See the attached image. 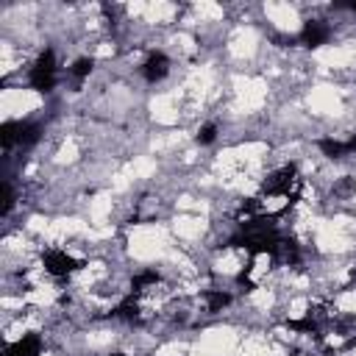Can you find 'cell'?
Here are the masks:
<instances>
[{
    "instance_id": "1",
    "label": "cell",
    "mask_w": 356,
    "mask_h": 356,
    "mask_svg": "<svg viewBox=\"0 0 356 356\" xmlns=\"http://www.w3.org/2000/svg\"><path fill=\"white\" fill-rule=\"evenodd\" d=\"M303 192V178L298 172L295 164H284L278 170H273L264 181H261V189H259V197H281L286 203H295Z\"/></svg>"
},
{
    "instance_id": "2",
    "label": "cell",
    "mask_w": 356,
    "mask_h": 356,
    "mask_svg": "<svg viewBox=\"0 0 356 356\" xmlns=\"http://www.w3.org/2000/svg\"><path fill=\"white\" fill-rule=\"evenodd\" d=\"M42 139V125L33 120H6L0 128V142H3V153H11L14 147H33Z\"/></svg>"
},
{
    "instance_id": "3",
    "label": "cell",
    "mask_w": 356,
    "mask_h": 356,
    "mask_svg": "<svg viewBox=\"0 0 356 356\" xmlns=\"http://www.w3.org/2000/svg\"><path fill=\"white\" fill-rule=\"evenodd\" d=\"M28 83H31V89H36V92H42V95H47V92L56 89V83H58V61H56V53H53L50 47L42 50V53L36 56V61L31 64V70H28Z\"/></svg>"
},
{
    "instance_id": "4",
    "label": "cell",
    "mask_w": 356,
    "mask_h": 356,
    "mask_svg": "<svg viewBox=\"0 0 356 356\" xmlns=\"http://www.w3.org/2000/svg\"><path fill=\"white\" fill-rule=\"evenodd\" d=\"M42 267H44V273L50 278L67 281L70 275H75L81 270V261L72 253H67L64 248H44L42 250Z\"/></svg>"
},
{
    "instance_id": "5",
    "label": "cell",
    "mask_w": 356,
    "mask_h": 356,
    "mask_svg": "<svg viewBox=\"0 0 356 356\" xmlns=\"http://www.w3.org/2000/svg\"><path fill=\"white\" fill-rule=\"evenodd\" d=\"M328 39H331V25L325 19H306L303 28L298 31V42L303 47H309V50L323 47Z\"/></svg>"
},
{
    "instance_id": "6",
    "label": "cell",
    "mask_w": 356,
    "mask_h": 356,
    "mask_svg": "<svg viewBox=\"0 0 356 356\" xmlns=\"http://www.w3.org/2000/svg\"><path fill=\"white\" fill-rule=\"evenodd\" d=\"M170 67H172V61L164 50H150L147 58L142 61V78L147 83H161L170 75Z\"/></svg>"
},
{
    "instance_id": "7",
    "label": "cell",
    "mask_w": 356,
    "mask_h": 356,
    "mask_svg": "<svg viewBox=\"0 0 356 356\" xmlns=\"http://www.w3.org/2000/svg\"><path fill=\"white\" fill-rule=\"evenodd\" d=\"M42 350H44V339L36 331H28L14 342L3 345V356H42Z\"/></svg>"
},
{
    "instance_id": "8",
    "label": "cell",
    "mask_w": 356,
    "mask_h": 356,
    "mask_svg": "<svg viewBox=\"0 0 356 356\" xmlns=\"http://www.w3.org/2000/svg\"><path fill=\"white\" fill-rule=\"evenodd\" d=\"M317 147H320V153L328 156V159H345V156L356 153V136H348V139L323 136V139H317Z\"/></svg>"
},
{
    "instance_id": "9",
    "label": "cell",
    "mask_w": 356,
    "mask_h": 356,
    "mask_svg": "<svg viewBox=\"0 0 356 356\" xmlns=\"http://www.w3.org/2000/svg\"><path fill=\"white\" fill-rule=\"evenodd\" d=\"M231 300H234V295L228 289H206L203 292V303H206V312L209 314H217V312L228 309Z\"/></svg>"
},
{
    "instance_id": "10",
    "label": "cell",
    "mask_w": 356,
    "mask_h": 356,
    "mask_svg": "<svg viewBox=\"0 0 356 356\" xmlns=\"http://www.w3.org/2000/svg\"><path fill=\"white\" fill-rule=\"evenodd\" d=\"M161 281V275L156 273V270H142V273H136L134 278H131V295H136V298H142L150 286H156Z\"/></svg>"
},
{
    "instance_id": "11",
    "label": "cell",
    "mask_w": 356,
    "mask_h": 356,
    "mask_svg": "<svg viewBox=\"0 0 356 356\" xmlns=\"http://www.w3.org/2000/svg\"><path fill=\"white\" fill-rule=\"evenodd\" d=\"M92 70H95V58H92V56H81V58H75V61H72V67H70L67 72H70V78L81 86V83L92 75Z\"/></svg>"
},
{
    "instance_id": "12",
    "label": "cell",
    "mask_w": 356,
    "mask_h": 356,
    "mask_svg": "<svg viewBox=\"0 0 356 356\" xmlns=\"http://www.w3.org/2000/svg\"><path fill=\"white\" fill-rule=\"evenodd\" d=\"M217 131H220V128H217V122H203V125L197 128V134H195V142H197V145H203V147H206V145H214Z\"/></svg>"
},
{
    "instance_id": "13",
    "label": "cell",
    "mask_w": 356,
    "mask_h": 356,
    "mask_svg": "<svg viewBox=\"0 0 356 356\" xmlns=\"http://www.w3.org/2000/svg\"><path fill=\"white\" fill-rule=\"evenodd\" d=\"M11 209H14V186H11V181H3V209H0V214L6 217Z\"/></svg>"
},
{
    "instance_id": "14",
    "label": "cell",
    "mask_w": 356,
    "mask_h": 356,
    "mask_svg": "<svg viewBox=\"0 0 356 356\" xmlns=\"http://www.w3.org/2000/svg\"><path fill=\"white\" fill-rule=\"evenodd\" d=\"M345 8H350V11H353V14H356V3H348V6H345Z\"/></svg>"
},
{
    "instance_id": "15",
    "label": "cell",
    "mask_w": 356,
    "mask_h": 356,
    "mask_svg": "<svg viewBox=\"0 0 356 356\" xmlns=\"http://www.w3.org/2000/svg\"><path fill=\"white\" fill-rule=\"evenodd\" d=\"M111 356H125V353H111Z\"/></svg>"
}]
</instances>
